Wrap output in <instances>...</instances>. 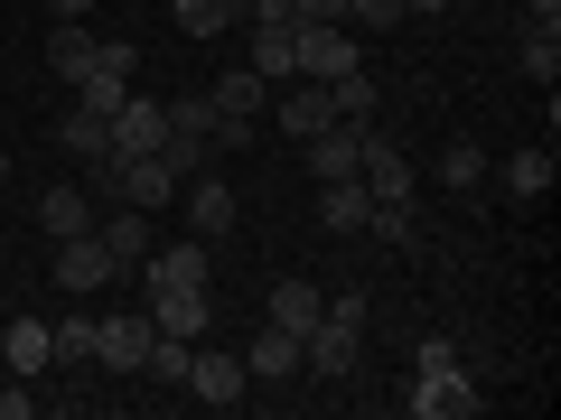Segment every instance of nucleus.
<instances>
[{
  "instance_id": "4",
  "label": "nucleus",
  "mask_w": 561,
  "mask_h": 420,
  "mask_svg": "<svg viewBox=\"0 0 561 420\" xmlns=\"http://www.w3.org/2000/svg\"><path fill=\"white\" fill-rule=\"evenodd\" d=\"M356 178H365V197H375V206H412V178H421V168L402 160V150H393L383 131H365V160H356Z\"/></svg>"
},
{
  "instance_id": "23",
  "label": "nucleus",
  "mask_w": 561,
  "mask_h": 420,
  "mask_svg": "<svg viewBox=\"0 0 561 420\" xmlns=\"http://www.w3.org/2000/svg\"><path fill=\"white\" fill-rule=\"evenodd\" d=\"M206 94H216V113H225V121H253L262 103H272V84H262L253 66H234V75H216V84H206Z\"/></svg>"
},
{
  "instance_id": "27",
  "label": "nucleus",
  "mask_w": 561,
  "mask_h": 420,
  "mask_svg": "<svg viewBox=\"0 0 561 420\" xmlns=\"http://www.w3.org/2000/svg\"><path fill=\"white\" fill-rule=\"evenodd\" d=\"M505 168V197H542L552 187V150H515V160H496Z\"/></svg>"
},
{
  "instance_id": "2",
  "label": "nucleus",
  "mask_w": 561,
  "mask_h": 420,
  "mask_svg": "<svg viewBox=\"0 0 561 420\" xmlns=\"http://www.w3.org/2000/svg\"><path fill=\"white\" fill-rule=\"evenodd\" d=\"M365 364V327H346V318H328L319 308V327L300 337V374H319V383H346Z\"/></svg>"
},
{
  "instance_id": "17",
  "label": "nucleus",
  "mask_w": 561,
  "mask_h": 420,
  "mask_svg": "<svg viewBox=\"0 0 561 420\" xmlns=\"http://www.w3.org/2000/svg\"><path fill=\"white\" fill-rule=\"evenodd\" d=\"M216 131H225L216 94H169V140H187V150H206V160H216Z\"/></svg>"
},
{
  "instance_id": "15",
  "label": "nucleus",
  "mask_w": 561,
  "mask_h": 420,
  "mask_svg": "<svg viewBox=\"0 0 561 420\" xmlns=\"http://www.w3.org/2000/svg\"><path fill=\"white\" fill-rule=\"evenodd\" d=\"M94 243L113 253V271H140V261H150V215H140V206H113V215L94 224Z\"/></svg>"
},
{
  "instance_id": "12",
  "label": "nucleus",
  "mask_w": 561,
  "mask_h": 420,
  "mask_svg": "<svg viewBox=\"0 0 561 420\" xmlns=\"http://www.w3.org/2000/svg\"><path fill=\"white\" fill-rule=\"evenodd\" d=\"M150 337H160L150 318H94V364H113V374H140Z\"/></svg>"
},
{
  "instance_id": "1",
  "label": "nucleus",
  "mask_w": 561,
  "mask_h": 420,
  "mask_svg": "<svg viewBox=\"0 0 561 420\" xmlns=\"http://www.w3.org/2000/svg\"><path fill=\"white\" fill-rule=\"evenodd\" d=\"M478 401H486V393L468 383V364H459V346H449V337H431V346L412 355V411H421V420H468Z\"/></svg>"
},
{
  "instance_id": "31",
  "label": "nucleus",
  "mask_w": 561,
  "mask_h": 420,
  "mask_svg": "<svg viewBox=\"0 0 561 420\" xmlns=\"http://www.w3.org/2000/svg\"><path fill=\"white\" fill-rule=\"evenodd\" d=\"M131 66H140V47H131V38H103V57H94V75H122V84H131Z\"/></svg>"
},
{
  "instance_id": "16",
  "label": "nucleus",
  "mask_w": 561,
  "mask_h": 420,
  "mask_svg": "<svg viewBox=\"0 0 561 420\" xmlns=\"http://www.w3.org/2000/svg\"><path fill=\"white\" fill-rule=\"evenodd\" d=\"M319 280H300V271H290V280H272V300H262V318H272V327H290V337H309V327H319Z\"/></svg>"
},
{
  "instance_id": "32",
  "label": "nucleus",
  "mask_w": 561,
  "mask_h": 420,
  "mask_svg": "<svg viewBox=\"0 0 561 420\" xmlns=\"http://www.w3.org/2000/svg\"><path fill=\"white\" fill-rule=\"evenodd\" d=\"M346 20H356V28H393L402 0H346Z\"/></svg>"
},
{
  "instance_id": "7",
  "label": "nucleus",
  "mask_w": 561,
  "mask_h": 420,
  "mask_svg": "<svg viewBox=\"0 0 561 420\" xmlns=\"http://www.w3.org/2000/svg\"><path fill=\"white\" fill-rule=\"evenodd\" d=\"M140 271H150V290H206V280H216V253H206V243H150Z\"/></svg>"
},
{
  "instance_id": "26",
  "label": "nucleus",
  "mask_w": 561,
  "mask_h": 420,
  "mask_svg": "<svg viewBox=\"0 0 561 420\" xmlns=\"http://www.w3.org/2000/svg\"><path fill=\"white\" fill-rule=\"evenodd\" d=\"M328 103H337V121H375L383 94H375V75H365V66H346V75L328 84Z\"/></svg>"
},
{
  "instance_id": "22",
  "label": "nucleus",
  "mask_w": 561,
  "mask_h": 420,
  "mask_svg": "<svg viewBox=\"0 0 561 420\" xmlns=\"http://www.w3.org/2000/svg\"><path fill=\"white\" fill-rule=\"evenodd\" d=\"M0 355H10V374H47V364H57L47 355V318H10L0 327Z\"/></svg>"
},
{
  "instance_id": "3",
  "label": "nucleus",
  "mask_w": 561,
  "mask_h": 420,
  "mask_svg": "<svg viewBox=\"0 0 561 420\" xmlns=\"http://www.w3.org/2000/svg\"><path fill=\"white\" fill-rule=\"evenodd\" d=\"M346 66H365L356 28H337V20H300V75H309V84H337Z\"/></svg>"
},
{
  "instance_id": "9",
  "label": "nucleus",
  "mask_w": 561,
  "mask_h": 420,
  "mask_svg": "<svg viewBox=\"0 0 561 420\" xmlns=\"http://www.w3.org/2000/svg\"><path fill=\"white\" fill-rule=\"evenodd\" d=\"M272 113H280V131H290V140H319L328 121H337V103H328V84L290 75V94H280V84H272Z\"/></svg>"
},
{
  "instance_id": "21",
  "label": "nucleus",
  "mask_w": 561,
  "mask_h": 420,
  "mask_svg": "<svg viewBox=\"0 0 561 420\" xmlns=\"http://www.w3.org/2000/svg\"><path fill=\"white\" fill-rule=\"evenodd\" d=\"M431 178H440L449 197H478V187L496 178V160H486L478 140H449V150H440V168H431Z\"/></svg>"
},
{
  "instance_id": "37",
  "label": "nucleus",
  "mask_w": 561,
  "mask_h": 420,
  "mask_svg": "<svg viewBox=\"0 0 561 420\" xmlns=\"http://www.w3.org/2000/svg\"><path fill=\"white\" fill-rule=\"evenodd\" d=\"M0 187H10V150H0Z\"/></svg>"
},
{
  "instance_id": "24",
  "label": "nucleus",
  "mask_w": 561,
  "mask_h": 420,
  "mask_svg": "<svg viewBox=\"0 0 561 420\" xmlns=\"http://www.w3.org/2000/svg\"><path fill=\"white\" fill-rule=\"evenodd\" d=\"M57 150H66V160H103V150H113V121H103V113H84V103H76V113L57 121Z\"/></svg>"
},
{
  "instance_id": "5",
  "label": "nucleus",
  "mask_w": 561,
  "mask_h": 420,
  "mask_svg": "<svg viewBox=\"0 0 561 420\" xmlns=\"http://www.w3.org/2000/svg\"><path fill=\"white\" fill-rule=\"evenodd\" d=\"M113 253H103L94 234H76V243H57V290H76V300H103V290H113Z\"/></svg>"
},
{
  "instance_id": "33",
  "label": "nucleus",
  "mask_w": 561,
  "mask_h": 420,
  "mask_svg": "<svg viewBox=\"0 0 561 420\" xmlns=\"http://www.w3.org/2000/svg\"><path fill=\"white\" fill-rule=\"evenodd\" d=\"M290 20H346V0H290Z\"/></svg>"
},
{
  "instance_id": "13",
  "label": "nucleus",
  "mask_w": 561,
  "mask_h": 420,
  "mask_svg": "<svg viewBox=\"0 0 561 420\" xmlns=\"http://www.w3.org/2000/svg\"><path fill=\"white\" fill-rule=\"evenodd\" d=\"M243 374H253V383H280V374H300V337L262 318L253 337H243Z\"/></svg>"
},
{
  "instance_id": "19",
  "label": "nucleus",
  "mask_w": 561,
  "mask_h": 420,
  "mask_svg": "<svg viewBox=\"0 0 561 420\" xmlns=\"http://www.w3.org/2000/svg\"><path fill=\"white\" fill-rule=\"evenodd\" d=\"M94 57H103V38H94L84 20H66L57 38H47V75H66V84H84V75H94Z\"/></svg>"
},
{
  "instance_id": "18",
  "label": "nucleus",
  "mask_w": 561,
  "mask_h": 420,
  "mask_svg": "<svg viewBox=\"0 0 561 420\" xmlns=\"http://www.w3.org/2000/svg\"><path fill=\"white\" fill-rule=\"evenodd\" d=\"M365 215H375L365 178H319V224L328 234H365Z\"/></svg>"
},
{
  "instance_id": "36",
  "label": "nucleus",
  "mask_w": 561,
  "mask_h": 420,
  "mask_svg": "<svg viewBox=\"0 0 561 420\" xmlns=\"http://www.w3.org/2000/svg\"><path fill=\"white\" fill-rule=\"evenodd\" d=\"M402 10H421V20H440V10H449V0H402Z\"/></svg>"
},
{
  "instance_id": "25",
  "label": "nucleus",
  "mask_w": 561,
  "mask_h": 420,
  "mask_svg": "<svg viewBox=\"0 0 561 420\" xmlns=\"http://www.w3.org/2000/svg\"><path fill=\"white\" fill-rule=\"evenodd\" d=\"M169 20H179L187 38H216V28L243 20V0H169Z\"/></svg>"
},
{
  "instance_id": "28",
  "label": "nucleus",
  "mask_w": 561,
  "mask_h": 420,
  "mask_svg": "<svg viewBox=\"0 0 561 420\" xmlns=\"http://www.w3.org/2000/svg\"><path fill=\"white\" fill-rule=\"evenodd\" d=\"M187 355H197L187 337H150V355H140V374H160L169 393H187Z\"/></svg>"
},
{
  "instance_id": "14",
  "label": "nucleus",
  "mask_w": 561,
  "mask_h": 420,
  "mask_svg": "<svg viewBox=\"0 0 561 420\" xmlns=\"http://www.w3.org/2000/svg\"><path fill=\"white\" fill-rule=\"evenodd\" d=\"M169 140V103H150V94H122V113H113V150H160Z\"/></svg>"
},
{
  "instance_id": "35",
  "label": "nucleus",
  "mask_w": 561,
  "mask_h": 420,
  "mask_svg": "<svg viewBox=\"0 0 561 420\" xmlns=\"http://www.w3.org/2000/svg\"><path fill=\"white\" fill-rule=\"evenodd\" d=\"M524 10H534V20H552V28H561V0H524Z\"/></svg>"
},
{
  "instance_id": "30",
  "label": "nucleus",
  "mask_w": 561,
  "mask_h": 420,
  "mask_svg": "<svg viewBox=\"0 0 561 420\" xmlns=\"http://www.w3.org/2000/svg\"><path fill=\"white\" fill-rule=\"evenodd\" d=\"M47 355H57V364H94V318H66V327H47Z\"/></svg>"
},
{
  "instance_id": "20",
  "label": "nucleus",
  "mask_w": 561,
  "mask_h": 420,
  "mask_svg": "<svg viewBox=\"0 0 561 420\" xmlns=\"http://www.w3.org/2000/svg\"><path fill=\"white\" fill-rule=\"evenodd\" d=\"M38 234H57V243L94 234V197H84V187H47L38 197Z\"/></svg>"
},
{
  "instance_id": "29",
  "label": "nucleus",
  "mask_w": 561,
  "mask_h": 420,
  "mask_svg": "<svg viewBox=\"0 0 561 420\" xmlns=\"http://www.w3.org/2000/svg\"><path fill=\"white\" fill-rule=\"evenodd\" d=\"M524 75H534V84H552V75H561V28H552V20L524 28Z\"/></svg>"
},
{
  "instance_id": "10",
  "label": "nucleus",
  "mask_w": 561,
  "mask_h": 420,
  "mask_svg": "<svg viewBox=\"0 0 561 420\" xmlns=\"http://www.w3.org/2000/svg\"><path fill=\"white\" fill-rule=\"evenodd\" d=\"M179 206H187V234H197V243H225V234H234V187H225V178H187Z\"/></svg>"
},
{
  "instance_id": "34",
  "label": "nucleus",
  "mask_w": 561,
  "mask_h": 420,
  "mask_svg": "<svg viewBox=\"0 0 561 420\" xmlns=\"http://www.w3.org/2000/svg\"><path fill=\"white\" fill-rule=\"evenodd\" d=\"M47 10H57V20H84V10H94V0H47Z\"/></svg>"
},
{
  "instance_id": "11",
  "label": "nucleus",
  "mask_w": 561,
  "mask_h": 420,
  "mask_svg": "<svg viewBox=\"0 0 561 420\" xmlns=\"http://www.w3.org/2000/svg\"><path fill=\"white\" fill-rule=\"evenodd\" d=\"M150 327H160V337H187V346H197L206 327H216V300H206V290H150Z\"/></svg>"
},
{
  "instance_id": "8",
  "label": "nucleus",
  "mask_w": 561,
  "mask_h": 420,
  "mask_svg": "<svg viewBox=\"0 0 561 420\" xmlns=\"http://www.w3.org/2000/svg\"><path fill=\"white\" fill-rule=\"evenodd\" d=\"M243 28H253V75L262 84L300 75V20H243Z\"/></svg>"
},
{
  "instance_id": "6",
  "label": "nucleus",
  "mask_w": 561,
  "mask_h": 420,
  "mask_svg": "<svg viewBox=\"0 0 561 420\" xmlns=\"http://www.w3.org/2000/svg\"><path fill=\"white\" fill-rule=\"evenodd\" d=\"M187 393H197L206 411H234V401H243V355H225V346H197V355H187Z\"/></svg>"
}]
</instances>
